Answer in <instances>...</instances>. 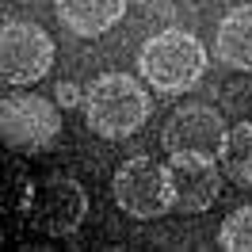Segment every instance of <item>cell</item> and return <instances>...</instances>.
Listing matches in <instances>:
<instances>
[{
	"label": "cell",
	"instance_id": "cell-5",
	"mask_svg": "<svg viewBox=\"0 0 252 252\" xmlns=\"http://www.w3.org/2000/svg\"><path fill=\"white\" fill-rule=\"evenodd\" d=\"M62 103L38 92H16L0 99V130L8 149H50L62 134Z\"/></svg>",
	"mask_w": 252,
	"mask_h": 252
},
{
	"label": "cell",
	"instance_id": "cell-11",
	"mask_svg": "<svg viewBox=\"0 0 252 252\" xmlns=\"http://www.w3.org/2000/svg\"><path fill=\"white\" fill-rule=\"evenodd\" d=\"M221 168H225V180H233L241 188H252V123H237L229 130Z\"/></svg>",
	"mask_w": 252,
	"mask_h": 252
},
{
	"label": "cell",
	"instance_id": "cell-6",
	"mask_svg": "<svg viewBox=\"0 0 252 252\" xmlns=\"http://www.w3.org/2000/svg\"><path fill=\"white\" fill-rule=\"evenodd\" d=\"M225 142H229V126L221 111L210 103H184L160 126V145L168 153H206L221 160Z\"/></svg>",
	"mask_w": 252,
	"mask_h": 252
},
{
	"label": "cell",
	"instance_id": "cell-7",
	"mask_svg": "<svg viewBox=\"0 0 252 252\" xmlns=\"http://www.w3.org/2000/svg\"><path fill=\"white\" fill-rule=\"evenodd\" d=\"M88 210V195L77 180L69 176H46L38 180L31 191V206H27V218L38 233H50V237H65L73 233Z\"/></svg>",
	"mask_w": 252,
	"mask_h": 252
},
{
	"label": "cell",
	"instance_id": "cell-10",
	"mask_svg": "<svg viewBox=\"0 0 252 252\" xmlns=\"http://www.w3.org/2000/svg\"><path fill=\"white\" fill-rule=\"evenodd\" d=\"M214 54L221 65L252 73V4H237L221 16L218 34H214Z\"/></svg>",
	"mask_w": 252,
	"mask_h": 252
},
{
	"label": "cell",
	"instance_id": "cell-3",
	"mask_svg": "<svg viewBox=\"0 0 252 252\" xmlns=\"http://www.w3.org/2000/svg\"><path fill=\"white\" fill-rule=\"evenodd\" d=\"M111 199L130 218H164L176 210V191L168 164H157L153 157H130L115 168Z\"/></svg>",
	"mask_w": 252,
	"mask_h": 252
},
{
	"label": "cell",
	"instance_id": "cell-8",
	"mask_svg": "<svg viewBox=\"0 0 252 252\" xmlns=\"http://www.w3.org/2000/svg\"><path fill=\"white\" fill-rule=\"evenodd\" d=\"M168 172H172V191H176V210L180 214H206L221 199L225 168H218V157L168 153Z\"/></svg>",
	"mask_w": 252,
	"mask_h": 252
},
{
	"label": "cell",
	"instance_id": "cell-4",
	"mask_svg": "<svg viewBox=\"0 0 252 252\" xmlns=\"http://www.w3.org/2000/svg\"><path fill=\"white\" fill-rule=\"evenodd\" d=\"M54 38L31 19H8L0 31V77L12 88L38 84L54 69Z\"/></svg>",
	"mask_w": 252,
	"mask_h": 252
},
{
	"label": "cell",
	"instance_id": "cell-13",
	"mask_svg": "<svg viewBox=\"0 0 252 252\" xmlns=\"http://www.w3.org/2000/svg\"><path fill=\"white\" fill-rule=\"evenodd\" d=\"M54 95H58V103H62L65 111H69V107H80V103H84V92H80L73 80H62V84L54 88Z\"/></svg>",
	"mask_w": 252,
	"mask_h": 252
},
{
	"label": "cell",
	"instance_id": "cell-2",
	"mask_svg": "<svg viewBox=\"0 0 252 252\" xmlns=\"http://www.w3.org/2000/svg\"><path fill=\"white\" fill-rule=\"evenodd\" d=\"M138 73L157 95L191 92L206 73V46L199 34L168 27L149 34L138 50Z\"/></svg>",
	"mask_w": 252,
	"mask_h": 252
},
{
	"label": "cell",
	"instance_id": "cell-12",
	"mask_svg": "<svg viewBox=\"0 0 252 252\" xmlns=\"http://www.w3.org/2000/svg\"><path fill=\"white\" fill-rule=\"evenodd\" d=\"M218 245L225 252H252V203L237 206L218 229Z\"/></svg>",
	"mask_w": 252,
	"mask_h": 252
},
{
	"label": "cell",
	"instance_id": "cell-14",
	"mask_svg": "<svg viewBox=\"0 0 252 252\" xmlns=\"http://www.w3.org/2000/svg\"><path fill=\"white\" fill-rule=\"evenodd\" d=\"M23 4H34V0H23Z\"/></svg>",
	"mask_w": 252,
	"mask_h": 252
},
{
	"label": "cell",
	"instance_id": "cell-9",
	"mask_svg": "<svg viewBox=\"0 0 252 252\" xmlns=\"http://www.w3.org/2000/svg\"><path fill=\"white\" fill-rule=\"evenodd\" d=\"M54 8L65 31L80 38H99L126 16V0H54Z\"/></svg>",
	"mask_w": 252,
	"mask_h": 252
},
{
	"label": "cell",
	"instance_id": "cell-1",
	"mask_svg": "<svg viewBox=\"0 0 252 252\" xmlns=\"http://www.w3.org/2000/svg\"><path fill=\"white\" fill-rule=\"evenodd\" d=\"M84 126L107 138V142H123L130 134H138L149 115H153V95L145 92V84L130 73H99V77L84 88V103H80Z\"/></svg>",
	"mask_w": 252,
	"mask_h": 252
}]
</instances>
